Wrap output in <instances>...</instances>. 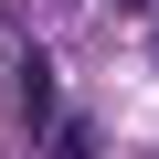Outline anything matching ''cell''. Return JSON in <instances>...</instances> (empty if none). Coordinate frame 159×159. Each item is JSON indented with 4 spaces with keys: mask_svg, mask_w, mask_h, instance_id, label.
I'll return each mask as SVG.
<instances>
[{
    "mask_svg": "<svg viewBox=\"0 0 159 159\" xmlns=\"http://www.w3.org/2000/svg\"><path fill=\"white\" fill-rule=\"evenodd\" d=\"M43 159H96V127H85V117H53V127H43Z\"/></svg>",
    "mask_w": 159,
    "mask_h": 159,
    "instance_id": "cell-2",
    "label": "cell"
},
{
    "mask_svg": "<svg viewBox=\"0 0 159 159\" xmlns=\"http://www.w3.org/2000/svg\"><path fill=\"white\" fill-rule=\"evenodd\" d=\"M21 127H53V64L43 53L21 64Z\"/></svg>",
    "mask_w": 159,
    "mask_h": 159,
    "instance_id": "cell-1",
    "label": "cell"
}]
</instances>
